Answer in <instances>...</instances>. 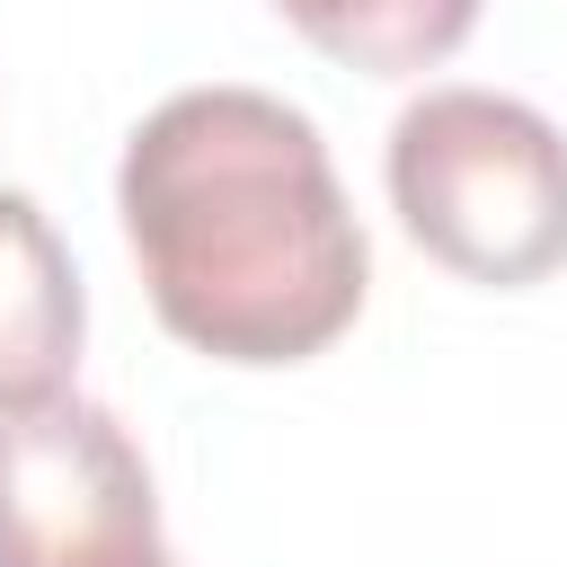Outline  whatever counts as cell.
<instances>
[{"label": "cell", "mask_w": 567, "mask_h": 567, "mask_svg": "<svg viewBox=\"0 0 567 567\" xmlns=\"http://www.w3.org/2000/svg\"><path fill=\"white\" fill-rule=\"evenodd\" d=\"M328 62H354V71H425L443 62L470 27H478V0H275Z\"/></svg>", "instance_id": "cell-5"}, {"label": "cell", "mask_w": 567, "mask_h": 567, "mask_svg": "<svg viewBox=\"0 0 567 567\" xmlns=\"http://www.w3.org/2000/svg\"><path fill=\"white\" fill-rule=\"evenodd\" d=\"M159 567H177V558H159Z\"/></svg>", "instance_id": "cell-6"}, {"label": "cell", "mask_w": 567, "mask_h": 567, "mask_svg": "<svg viewBox=\"0 0 567 567\" xmlns=\"http://www.w3.org/2000/svg\"><path fill=\"white\" fill-rule=\"evenodd\" d=\"M80 328H89V301L62 230L35 213V195L0 186V416L71 390Z\"/></svg>", "instance_id": "cell-4"}, {"label": "cell", "mask_w": 567, "mask_h": 567, "mask_svg": "<svg viewBox=\"0 0 567 567\" xmlns=\"http://www.w3.org/2000/svg\"><path fill=\"white\" fill-rule=\"evenodd\" d=\"M151 310L213 363H310L363 310L372 248L319 124L266 89L159 97L115 168Z\"/></svg>", "instance_id": "cell-1"}, {"label": "cell", "mask_w": 567, "mask_h": 567, "mask_svg": "<svg viewBox=\"0 0 567 567\" xmlns=\"http://www.w3.org/2000/svg\"><path fill=\"white\" fill-rule=\"evenodd\" d=\"M159 496L142 443L97 399L0 416V567H159Z\"/></svg>", "instance_id": "cell-3"}, {"label": "cell", "mask_w": 567, "mask_h": 567, "mask_svg": "<svg viewBox=\"0 0 567 567\" xmlns=\"http://www.w3.org/2000/svg\"><path fill=\"white\" fill-rule=\"evenodd\" d=\"M390 204L434 266L540 284L567 266V133L496 89H425L390 124Z\"/></svg>", "instance_id": "cell-2"}]
</instances>
